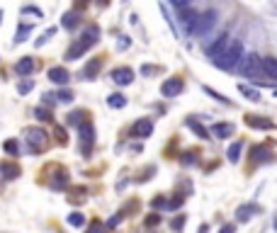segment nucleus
<instances>
[{
	"instance_id": "2",
	"label": "nucleus",
	"mask_w": 277,
	"mask_h": 233,
	"mask_svg": "<svg viewBox=\"0 0 277 233\" xmlns=\"http://www.w3.org/2000/svg\"><path fill=\"white\" fill-rule=\"evenodd\" d=\"M24 139H27L29 151H34V153L44 151L46 146H49V134H46L44 129H39V126H29V129L24 131Z\"/></svg>"
},
{
	"instance_id": "44",
	"label": "nucleus",
	"mask_w": 277,
	"mask_h": 233,
	"mask_svg": "<svg viewBox=\"0 0 277 233\" xmlns=\"http://www.w3.org/2000/svg\"><path fill=\"white\" fill-rule=\"evenodd\" d=\"M24 15H37V17H42V10H37V8H22Z\"/></svg>"
},
{
	"instance_id": "41",
	"label": "nucleus",
	"mask_w": 277,
	"mask_h": 233,
	"mask_svg": "<svg viewBox=\"0 0 277 233\" xmlns=\"http://www.w3.org/2000/svg\"><path fill=\"white\" fill-rule=\"evenodd\" d=\"M161 223V216L158 214H151V216H146V226H158Z\"/></svg>"
},
{
	"instance_id": "13",
	"label": "nucleus",
	"mask_w": 277,
	"mask_h": 233,
	"mask_svg": "<svg viewBox=\"0 0 277 233\" xmlns=\"http://www.w3.org/2000/svg\"><path fill=\"white\" fill-rule=\"evenodd\" d=\"M255 214H260V207H258V204H243V207L236 209V219L241 223H245V221H251Z\"/></svg>"
},
{
	"instance_id": "10",
	"label": "nucleus",
	"mask_w": 277,
	"mask_h": 233,
	"mask_svg": "<svg viewBox=\"0 0 277 233\" xmlns=\"http://www.w3.org/2000/svg\"><path fill=\"white\" fill-rule=\"evenodd\" d=\"M180 12V22H182V27H185V32L192 34L195 32V24H197V12L192 10V8H182V10H177Z\"/></svg>"
},
{
	"instance_id": "27",
	"label": "nucleus",
	"mask_w": 277,
	"mask_h": 233,
	"mask_svg": "<svg viewBox=\"0 0 277 233\" xmlns=\"http://www.w3.org/2000/svg\"><path fill=\"white\" fill-rule=\"evenodd\" d=\"M83 37H85L88 42H93V44H98V39H100V29H98V24H88L85 32H83Z\"/></svg>"
},
{
	"instance_id": "35",
	"label": "nucleus",
	"mask_w": 277,
	"mask_h": 233,
	"mask_svg": "<svg viewBox=\"0 0 277 233\" xmlns=\"http://www.w3.org/2000/svg\"><path fill=\"white\" fill-rule=\"evenodd\" d=\"M195 151H188V153L182 155V163H185V165H195V163H197V158H195Z\"/></svg>"
},
{
	"instance_id": "39",
	"label": "nucleus",
	"mask_w": 277,
	"mask_h": 233,
	"mask_svg": "<svg viewBox=\"0 0 277 233\" xmlns=\"http://www.w3.org/2000/svg\"><path fill=\"white\" fill-rule=\"evenodd\" d=\"M204 92H209V95H211V97H214V100L224 102V105H231V102L226 100V97H222V95H219V92H214V90H211V88H204Z\"/></svg>"
},
{
	"instance_id": "18",
	"label": "nucleus",
	"mask_w": 277,
	"mask_h": 233,
	"mask_svg": "<svg viewBox=\"0 0 277 233\" xmlns=\"http://www.w3.org/2000/svg\"><path fill=\"white\" fill-rule=\"evenodd\" d=\"M15 71H17V76H29V73L34 71V58H29V56L20 58L17 66H15Z\"/></svg>"
},
{
	"instance_id": "22",
	"label": "nucleus",
	"mask_w": 277,
	"mask_h": 233,
	"mask_svg": "<svg viewBox=\"0 0 277 233\" xmlns=\"http://www.w3.org/2000/svg\"><path fill=\"white\" fill-rule=\"evenodd\" d=\"M238 92L243 95L245 100H251V102H260V92L255 88H251V85H245V83H238Z\"/></svg>"
},
{
	"instance_id": "16",
	"label": "nucleus",
	"mask_w": 277,
	"mask_h": 233,
	"mask_svg": "<svg viewBox=\"0 0 277 233\" xmlns=\"http://www.w3.org/2000/svg\"><path fill=\"white\" fill-rule=\"evenodd\" d=\"M211 134H214L217 139H229V136L233 134V124H229V122L214 124V126H211Z\"/></svg>"
},
{
	"instance_id": "17",
	"label": "nucleus",
	"mask_w": 277,
	"mask_h": 233,
	"mask_svg": "<svg viewBox=\"0 0 277 233\" xmlns=\"http://www.w3.org/2000/svg\"><path fill=\"white\" fill-rule=\"evenodd\" d=\"M49 187H54V189L68 187V173H66V170H56V175L49 180Z\"/></svg>"
},
{
	"instance_id": "49",
	"label": "nucleus",
	"mask_w": 277,
	"mask_h": 233,
	"mask_svg": "<svg viewBox=\"0 0 277 233\" xmlns=\"http://www.w3.org/2000/svg\"><path fill=\"white\" fill-rule=\"evenodd\" d=\"M54 95H51V92H46V95H44V105H54Z\"/></svg>"
},
{
	"instance_id": "37",
	"label": "nucleus",
	"mask_w": 277,
	"mask_h": 233,
	"mask_svg": "<svg viewBox=\"0 0 277 233\" xmlns=\"http://www.w3.org/2000/svg\"><path fill=\"white\" fill-rule=\"evenodd\" d=\"M54 32H56V29H46V32L42 34L39 39H37V46H44V44H46V39H49V37H54Z\"/></svg>"
},
{
	"instance_id": "32",
	"label": "nucleus",
	"mask_w": 277,
	"mask_h": 233,
	"mask_svg": "<svg viewBox=\"0 0 277 233\" xmlns=\"http://www.w3.org/2000/svg\"><path fill=\"white\" fill-rule=\"evenodd\" d=\"M68 223L78 228V226H83V223H85V216H83V214H78V211H76V214H68Z\"/></svg>"
},
{
	"instance_id": "24",
	"label": "nucleus",
	"mask_w": 277,
	"mask_h": 233,
	"mask_svg": "<svg viewBox=\"0 0 277 233\" xmlns=\"http://www.w3.org/2000/svg\"><path fill=\"white\" fill-rule=\"evenodd\" d=\"M107 105H110L112 110H122V107H127V97H124V95H119V92L107 95Z\"/></svg>"
},
{
	"instance_id": "51",
	"label": "nucleus",
	"mask_w": 277,
	"mask_h": 233,
	"mask_svg": "<svg viewBox=\"0 0 277 233\" xmlns=\"http://www.w3.org/2000/svg\"><path fill=\"white\" fill-rule=\"evenodd\" d=\"M272 223H275V228H277V219H275V221H272Z\"/></svg>"
},
{
	"instance_id": "12",
	"label": "nucleus",
	"mask_w": 277,
	"mask_h": 233,
	"mask_svg": "<svg viewBox=\"0 0 277 233\" xmlns=\"http://www.w3.org/2000/svg\"><path fill=\"white\" fill-rule=\"evenodd\" d=\"M49 80L51 83H56V85H66L68 80H71V73H68L64 66H54V68H49Z\"/></svg>"
},
{
	"instance_id": "14",
	"label": "nucleus",
	"mask_w": 277,
	"mask_h": 233,
	"mask_svg": "<svg viewBox=\"0 0 277 233\" xmlns=\"http://www.w3.org/2000/svg\"><path fill=\"white\" fill-rule=\"evenodd\" d=\"M245 124H248V126H253V129H265V131L275 129V124L270 122V119L258 117V114H245Z\"/></svg>"
},
{
	"instance_id": "5",
	"label": "nucleus",
	"mask_w": 277,
	"mask_h": 233,
	"mask_svg": "<svg viewBox=\"0 0 277 233\" xmlns=\"http://www.w3.org/2000/svg\"><path fill=\"white\" fill-rule=\"evenodd\" d=\"M78 131H80V151H83V155H88L93 151V144H95V129L90 122H83L78 126Z\"/></svg>"
},
{
	"instance_id": "46",
	"label": "nucleus",
	"mask_w": 277,
	"mask_h": 233,
	"mask_svg": "<svg viewBox=\"0 0 277 233\" xmlns=\"http://www.w3.org/2000/svg\"><path fill=\"white\" fill-rule=\"evenodd\" d=\"M56 136H58V144H66V134H64V129H56Z\"/></svg>"
},
{
	"instance_id": "9",
	"label": "nucleus",
	"mask_w": 277,
	"mask_h": 233,
	"mask_svg": "<svg viewBox=\"0 0 277 233\" xmlns=\"http://www.w3.org/2000/svg\"><path fill=\"white\" fill-rule=\"evenodd\" d=\"M134 136V139H148L151 134H153V122L151 119H139V122H134L132 126V131H129Z\"/></svg>"
},
{
	"instance_id": "40",
	"label": "nucleus",
	"mask_w": 277,
	"mask_h": 233,
	"mask_svg": "<svg viewBox=\"0 0 277 233\" xmlns=\"http://www.w3.org/2000/svg\"><path fill=\"white\" fill-rule=\"evenodd\" d=\"M124 216H127V214H124V211H119V214H114V216H112L110 221H107V226H110V228H112V226H117V223L122 221Z\"/></svg>"
},
{
	"instance_id": "43",
	"label": "nucleus",
	"mask_w": 277,
	"mask_h": 233,
	"mask_svg": "<svg viewBox=\"0 0 277 233\" xmlns=\"http://www.w3.org/2000/svg\"><path fill=\"white\" fill-rule=\"evenodd\" d=\"M151 207H153V209H161V207H166V197H156V199L151 202Z\"/></svg>"
},
{
	"instance_id": "21",
	"label": "nucleus",
	"mask_w": 277,
	"mask_h": 233,
	"mask_svg": "<svg viewBox=\"0 0 277 233\" xmlns=\"http://www.w3.org/2000/svg\"><path fill=\"white\" fill-rule=\"evenodd\" d=\"M260 66L265 78H275L277 80V58H260Z\"/></svg>"
},
{
	"instance_id": "7",
	"label": "nucleus",
	"mask_w": 277,
	"mask_h": 233,
	"mask_svg": "<svg viewBox=\"0 0 277 233\" xmlns=\"http://www.w3.org/2000/svg\"><path fill=\"white\" fill-rule=\"evenodd\" d=\"M182 88H185V83L180 78H166V83L161 85V95L163 97H177L182 92Z\"/></svg>"
},
{
	"instance_id": "52",
	"label": "nucleus",
	"mask_w": 277,
	"mask_h": 233,
	"mask_svg": "<svg viewBox=\"0 0 277 233\" xmlns=\"http://www.w3.org/2000/svg\"><path fill=\"white\" fill-rule=\"evenodd\" d=\"M0 17H3V12H0Z\"/></svg>"
},
{
	"instance_id": "45",
	"label": "nucleus",
	"mask_w": 277,
	"mask_h": 233,
	"mask_svg": "<svg viewBox=\"0 0 277 233\" xmlns=\"http://www.w3.org/2000/svg\"><path fill=\"white\" fill-rule=\"evenodd\" d=\"M129 44H132V42H129V37H119V49H129Z\"/></svg>"
},
{
	"instance_id": "34",
	"label": "nucleus",
	"mask_w": 277,
	"mask_h": 233,
	"mask_svg": "<svg viewBox=\"0 0 277 233\" xmlns=\"http://www.w3.org/2000/svg\"><path fill=\"white\" fill-rule=\"evenodd\" d=\"M3 148H5V151H8V153L10 155H17V141H5V144H3Z\"/></svg>"
},
{
	"instance_id": "23",
	"label": "nucleus",
	"mask_w": 277,
	"mask_h": 233,
	"mask_svg": "<svg viewBox=\"0 0 277 233\" xmlns=\"http://www.w3.org/2000/svg\"><path fill=\"white\" fill-rule=\"evenodd\" d=\"M241 151H243V144H241V141H236V144L229 146V153H226L229 163H238V160H241Z\"/></svg>"
},
{
	"instance_id": "50",
	"label": "nucleus",
	"mask_w": 277,
	"mask_h": 233,
	"mask_svg": "<svg viewBox=\"0 0 277 233\" xmlns=\"http://www.w3.org/2000/svg\"><path fill=\"white\" fill-rule=\"evenodd\" d=\"M209 231V228H207V223H204V226H200V233H207Z\"/></svg>"
},
{
	"instance_id": "1",
	"label": "nucleus",
	"mask_w": 277,
	"mask_h": 233,
	"mask_svg": "<svg viewBox=\"0 0 277 233\" xmlns=\"http://www.w3.org/2000/svg\"><path fill=\"white\" fill-rule=\"evenodd\" d=\"M241 58H243V44L236 39V42H229L226 51H224L214 63H217L219 68H224V71H233V68L241 63Z\"/></svg>"
},
{
	"instance_id": "48",
	"label": "nucleus",
	"mask_w": 277,
	"mask_h": 233,
	"mask_svg": "<svg viewBox=\"0 0 277 233\" xmlns=\"http://www.w3.org/2000/svg\"><path fill=\"white\" fill-rule=\"evenodd\" d=\"M236 228H233V223H226V226H222V231L219 233H233Z\"/></svg>"
},
{
	"instance_id": "15",
	"label": "nucleus",
	"mask_w": 277,
	"mask_h": 233,
	"mask_svg": "<svg viewBox=\"0 0 277 233\" xmlns=\"http://www.w3.org/2000/svg\"><path fill=\"white\" fill-rule=\"evenodd\" d=\"M100 68H102L100 56H98V58H90L88 63H85V68H83V78H85V80H93V78L100 73Z\"/></svg>"
},
{
	"instance_id": "31",
	"label": "nucleus",
	"mask_w": 277,
	"mask_h": 233,
	"mask_svg": "<svg viewBox=\"0 0 277 233\" xmlns=\"http://www.w3.org/2000/svg\"><path fill=\"white\" fill-rule=\"evenodd\" d=\"M54 100L56 102H73V92H71V90H58L54 95Z\"/></svg>"
},
{
	"instance_id": "6",
	"label": "nucleus",
	"mask_w": 277,
	"mask_h": 233,
	"mask_svg": "<svg viewBox=\"0 0 277 233\" xmlns=\"http://www.w3.org/2000/svg\"><path fill=\"white\" fill-rule=\"evenodd\" d=\"M226 46H229V34L224 32V34H219V37H217V39H214L211 44L204 46V54L209 56V58H214V61H217V58H219V56H222L224 51H226Z\"/></svg>"
},
{
	"instance_id": "3",
	"label": "nucleus",
	"mask_w": 277,
	"mask_h": 233,
	"mask_svg": "<svg viewBox=\"0 0 277 233\" xmlns=\"http://www.w3.org/2000/svg\"><path fill=\"white\" fill-rule=\"evenodd\" d=\"M217 22H219V12L217 10H207L202 12V15H197V24H195V37H207V34L217 27Z\"/></svg>"
},
{
	"instance_id": "8",
	"label": "nucleus",
	"mask_w": 277,
	"mask_h": 233,
	"mask_svg": "<svg viewBox=\"0 0 277 233\" xmlns=\"http://www.w3.org/2000/svg\"><path fill=\"white\" fill-rule=\"evenodd\" d=\"M90 46H93V42H88L85 37H80V39H76L73 44H71V49L66 51V61H76V58H80V56L88 51Z\"/></svg>"
},
{
	"instance_id": "47",
	"label": "nucleus",
	"mask_w": 277,
	"mask_h": 233,
	"mask_svg": "<svg viewBox=\"0 0 277 233\" xmlns=\"http://www.w3.org/2000/svg\"><path fill=\"white\" fill-rule=\"evenodd\" d=\"M156 71H158V68H153V66H144V68H141V73H144V76H151V73H156Z\"/></svg>"
},
{
	"instance_id": "11",
	"label": "nucleus",
	"mask_w": 277,
	"mask_h": 233,
	"mask_svg": "<svg viewBox=\"0 0 277 233\" xmlns=\"http://www.w3.org/2000/svg\"><path fill=\"white\" fill-rule=\"evenodd\" d=\"M112 80H114L117 85H129V83L134 80V71L132 68H127V66L114 68V71H112Z\"/></svg>"
},
{
	"instance_id": "36",
	"label": "nucleus",
	"mask_w": 277,
	"mask_h": 233,
	"mask_svg": "<svg viewBox=\"0 0 277 233\" xmlns=\"http://www.w3.org/2000/svg\"><path fill=\"white\" fill-rule=\"evenodd\" d=\"M32 88H34V83H32V80H22V83L17 85V90H20L22 95H27V92H29V90H32Z\"/></svg>"
},
{
	"instance_id": "28",
	"label": "nucleus",
	"mask_w": 277,
	"mask_h": 233,
	"mask_svg": "<svg viewBox=\"0 0 277 233\" xmlns=\"http://www.w3.org/2000/svg\"><path fill=\"white\" fill-rule=\"evenodd\" d=\"M66 122L71 124V126H80V124L85 122V112H83V110L71 112V114H68V119H66Z\"/></svg>"
},
{
	"instance_id": "33",
	"label": "nucleus",
	"mask_w": 277,
	"mask_h": 233,
	"mask_svg": "<svg viewBox=\"0 0 277 233\" xmlns=\"http://www.w3.org/2000/svg\"><path fill=\"white\" fill-rule=\"evenodd\" d=\"M105 231H107V226H105L102 221H93L90 223V228H88V233H105Z\"/></svg>"
},
{
	"instance_id": "20",
	"label": "nucleus",
	"mask_w": 277,
	"mask_h": 233,
	"mask_svg": "<svg viewBox=\"0 0 277 233\" xmlns=\"http://www.w3.org/2000/svg\"><path fill=\"white\" fill-rule=\"evenodd\" d=\"M78 22H80V15H78L76 10L66 12V15L61 17V27H64V29H76Z\"/></svg>"
},
{
	"instance_id": "30",
	"label": "nucleus",
	"mask_w": 277,
	"mask_h": 233,
	"mask_svg": "<svg viewBox=\"0 0 277 233\" xmlns=\"http://www.w3.org/2000/svg\"><path fill=\"white\" fill-rule=\"evenodd\" d=\"M251 155H253V163H260V160H267V151H265V148H260V146H255L253 151H251Z\"/></svg>"
},
{
	"instance_id": "42",
	"label": "nucleus",
	"mask_w": 277,
	"mask_h": 233,
	"mask_svg": "<svg viewBox=\"0 0 277 233\" xmlns=\"http://www.w3.org/2000/svg\"><path fill=\"white\" fill-rule=\"evenodd\" d=\"M182 204V197H175V199H170V202H166V209H177Z\"/></svg>"
},
{
	"instance_id": "26",
	"label": "nucleus",
	"mask_w": 277,
	"mask_h": 233,
	"mask_svg": "<svg viewBox=\"0 0 277 233\" xmlns=\"http://www.w3.org/2000/svg\"><path fill=\"white\" fill-rule=\"evenodd\" d=\"M29 34H32V24H20V27H17V34H15V44H22Z\"/></svg>"
},
{
	"instance_id": "19",
	"label": "nucleus",
	"mask_w": 277,
	"mask_h": 233,
	"mask_svg": "<svg viewBox=\"0 0 277 233\" xmlns=\"http://www.w3.org/2000/svg\"><path fill=\"white\" fill-rule=\"evenodd\" d=\"M0 173H3L5 180H17L20 178V165H17V163H3V165H0Z\"/></svg>"
},
{
	"instance_id": "29",
	"label": "nucleus",
	"mask_w": 277,
	"mask_h": 233,
	"mask_svg": "<svg viewBox=\"0 0 277 233\" xmlns=\"http://www.w3.org/2000/svg\"><path fill=\"white\" fill-rule=\"evenodd\" d=\"M34 117H37L39 122H51V110H46L44 105H42V107L34 110Z\"/></svg>"
},
{
	"instance_id": "25",
	"label": "nucleus",
	"mask_w": 277,
	"mask_h": 233,
	"mask_svg": "<svg viewBox=\"0 0 277 233\" xmlns=\"http://www.w3.org/2000/svg\"><path fill=\"white\" fill-rule=\"evenodd\" d=\"M185 124H188L190 129L197 134L200 139H209V131H207V129H204V126H202V124L197 122V119H185Z\"/></svg>"
},
{
	"instance_id": "38",
	"label": "nucleus",
	"mask_w": 277,
	"mask_h": 233,
	"mask_svg": "<svg viewBox=\"0 0 277 233\" xmlns=\"http://www.w3.org/2000/svg\"><path fill=\"white\" fill-rule=\"evenodd\" d=\"M182 223H185V214H180L177 219H173L170 226H173V231H180V228H182Z\"/></svg>"
},
{
	"instance_id": "4",
	"label": "nucleus",
	"mask_w": 277,
	"mask_h": 233,
	"mask_svg": "<svg viewBox=\"0 0 277 233\" xmlns=\"http://www.w3.org/2000/svg\"><path fill=\"white\" fill-rule=\"evenodd\" d=\"M241 73L245 78H255V80H260V76L265 78L263 73V66H260V56L258 54H245L241 58Z\"/></svg>"
}]
</instances>
